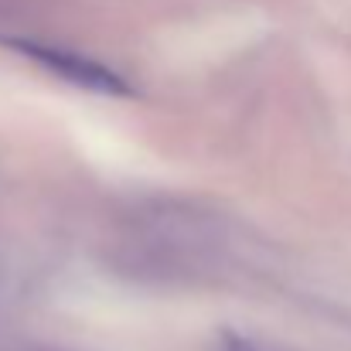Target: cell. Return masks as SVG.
Here are the masks:
<instances>
[{
    "mask_svg": "<svg viewBox=\"0 0 351 351\" xmlns=\"http://www.w3.org/2000/svg\"><path fill=\"white\" fill-rule=\"evenodd\" d=\"M17 51H24L34 65L55 72L58 79L82 86L86 93H99V96H130V82L113 72L110 65H103L99 58L79 55V51H65V48H51V45H34V41H14Z\"/></svg>",
    "mask_w": 351,
    "mask_h": 351,
    "instance_id": "6da1fadb",
    "label": "cell"
}]
</instances>
